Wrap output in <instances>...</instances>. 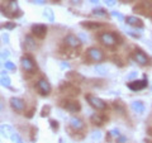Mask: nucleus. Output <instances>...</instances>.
<instances>
[{
    "mask_svg": "<svg viewBox=\"0 0 152 143\" xmlns=\"http://www.w3.org/2000/svg\"><path fill=\"white\" fill-rule=\"evenodd\" d=\"M126 23L127 24H129L132 27H136V28H143V22L141 20L140 18L137 17H127L126 18Z\"/></svg>",
    "mask_w": 152,
    "mask_h": 143,
    "instance_id": "f3484780",
    "label": "nucleus"
},
{
    "mask_svg": "<svg viewBox=\"0 0 152 143\" xmlns=\"http://www.w3.org/2000/svg\"><path fill=\"white\" fill-rule=\"evenodd\" d=\"M98 39L108 48H113V47L122 43V38L113 32H102L100 34H98Z\"/></svg>",
    "mask_w": 152,
    "mask_h": 143,
    "instance_id": "f03ea898",
    "label": "nucleus"
},
{
    "mask_svg": "<svg viewBox=\"0 0 152 143\" xmlns=\"http://www.w3.org/2000/svg\"><path fill=\"white\" fill-rule=\"evenodd\" d=\"M81 26L85 27V28H88V29H94V28H99V27H102L100 23H95V22H86V23H81Z\"/></svg>",
    "mask_w": 152,
    "mask_h": 143,
    "instance_id": "6ab92c4d",
    "label": "nucleus"
},
{
    "mask_svg": "<svg viewBox=\"0 0 152 143\" xmlns=\"http://www.w3.org/2000/svg\"><path fill=\"white\" fill-rule=\"evenodd\" d=\"M132 108H133V110L140 113V114H142L145 112V104L142 101H133L132 103Z\"/></svg>",
    "mask_w": 152,
    "mask_h": 143,
    "instance_id": "a211bd4d",
    "label": "nucleus"
},
{
    "mask_svg": "<svg viewBox=\"0 0 152 143\" xmlns=\"http://www.w3.org/2000/svg\"><path fill=\"white\" fill-rule=\"evenodd\" d=\"M60 107L65 109V110L67 112H71V113H77L80 112V109H81V105H80V103L77 100H75L72 98H65L60 101Z\"/></svg>",
    "mask_w": 152,
    "mask_h": 143,
    "instance_id": "39448f33",
    "label": "nucleus"
},
{
    "mask_svg": "<svg viewBox=\"0 0 152 143\" xmlns=\"http://www.w3.org/2000/svg\"><path fill=\"white\" fill-rule=\"evenodd\" d=\"M10 105H12V108L14 109V110L18 112V113H23L26 110V103L19 98H12L10 99Z\"/></svg>",
    "mask_w": 152,
    "mask_h": 143,
    "instance_id": "ddd939ff",
    "label": "nucleus"
},
{
    "mask_svg": "<svg viewBox=\"0 0 152 143\" xmlns=\"http://www.w3.org/2000/svg\"><path fill=\"white\" fill-rule=\"evenodd\" d=\"M84 122L81 120V119H79V118H72L71 119V122H70V129L74 133H81L84 131Z\"/></svg>",
    "mask_w": 152,
    "mask_h": 143,
    "instance_id": "f8f14e48",
    "label": "nucleus"
},
{
    "mask_svg": "<svg viewBox=\"0 0 152 143\" xmlns=\"http://www.w3.org/2000/svg\"><path fill=\"white\" fill-rule=\"evenodd\" d=\"M66 79H67L70 82L75 84V85H76V84L83 82V81L85 80L83 75H80L79 72H75V71H70V72L66 74Z\"/></svg>",
    "mask_w": 152,
    "mask_h": 143,
    "instance_id": "4468645a",
    "label": "nucleus"
},
{
    "mask_svg": "<svg viewBox=\"0 0 152 143\" xmlns=\"http://www.w3.org/2000/svg\"><path fill=\"white\" fill-rule=\"evenodd\" d=\"M85 100L90 104V107H93L94 109H96V110H99V112L105 110L107 109V103L104 101V100H102L100 98L94 96V95H91V94L85 95Z\"/></svg>",
    "mask_w": 152,
    "mask_h": 143,
    "instance_id": "6e6552de",
    "label": "nucleus"
},
{
    "mask_svg": "<svg viewBox=\"0 0 152 143\" xmlns=\"http://www.w3.org/2000/svg\"><path fill=\"white\" fill-rule=\"evenodd\" d=\"M20 65H22V69H23V71H24V74L28 76V77L37 74V71H38L37 63H36V61L33 60V57L31 55L23 56L22 60H20Z\"/></svg>",
    "mask_w": 152,
    "mask_h": 143,
    "instance_id": "7ed1b4c3",
    "label": "nucleus"
},
{
    "mask_svg": "<svg viewBox=\"0 0 152 143\" xmlns=\"http://www.w3.org/2000/svg\"><path fill=\"white\" fill-rule=\"evenodd\" d=\"M127 86L131 90H133V91H138V90H142L147 86V81L146 80H134V81H132V82H128Z\"/></svg>",
    "mask_w": 152,
    "mask_h": 143,
    "instance_id": "2eb2a0df",
    "label": "nucleus"
},
{
    "mask_svg": "<svg viewBox=\"0 0 152 143\" xmlns=\"http://www.w3.org/2000/svg\"><path fill=\"white\" fill-rule=\"evenodd\" d=\"M93 13L95 15H99V17H108V14L104 9H95V10H93Z\"/></svg>",
    "mask_w": 152,
    "mask_h": 143,
    "instance_id": "aec40b11",
    "label": "nucleus"
},
{
    "mask_svg": "<svg viewBox=\"0 0 152 143\" xmlns=\"http://www.w3.org/2000/svg\"><path fill=\"white\" fill-rule=\"evenodd\" d=\"M91 1H98V0H91Z\"/></svg>",
    "mask_w": 152,
    "mask_h": 143,
    "instance_id": "a878e982",
    "label": "nucleus"
},
{
    "mask_svg": "<svg viewBox=\"0 0 152 143\" xmlns=\"http://www.w3.org/2000/svg\"><path fill=\"white\" fill-rule=\"evenodd\" d=\"M80 47H81V41L75 34H67L58 47V53L65 58H75L80 55Z\"/></svg>",
    "mask_w": 152,
    "mask_h": 143,
    "instance_id": "f257e3e1",
    "label": "nucleus"
},
{
    "mask_svg": "<svg viewBox=\"0 0 152 143\" xmlns=\"http://www.w3.org/2000/svg\"><path fill=\"white\" fill-rule=\"evenodd\" d=\"M36 90L42 96H48L51 93V85L46 79H39L36 84Z\"/></svg>",
    "mask_w": 152,
    "mask_h": 143,
    "instance_id": "1a4fd4ad",
    "label": "nucleus"
},
{
    "mask_svg": "<svg viewBox=\"0 0 152 143\" xmlns=\"http://www.w3.org/2000/svg\"><path fill=\"white\" fill-rule=\"evenodd\" d=\"M121 134H119V131H117V129H114V131H112V132H109V134H108V139L109 141H112V138L113 137H115V139L118 137H119Z\"/></svg>",
    "mask_w": 152,
    "mask_h": 143,
    "instance_id": "412c9836",
    "label": "nucleus"
},
{
    "mask_svg": "<svg viewBox=\"0 0 152 143\" xmlns=\"http://www.w3.org/2000/svg\"><path fill=\"white\" fill-rule=\"evenodd\" d=\"M51 125H52L53 129H57V128H58V123H57L56 120H51Z\"/></svg>",
    "mask_w": 152,
    "mask_h": 143,
    "instance_id": "5701e85b",
    "label": "nucleus"
},
{
    "mask_svg": "<svg viewBox=\"0 0 152 143\" xmlns=\"http://www.w3.org/2000/svg\"><path fill=\"white\" fill-rule=\"evenodd\" d=\"M134 12L152 18V0H142L134 7Z\"/></svg>",
    "mask_w": 152,
    "mask_h": 143,
    "instance_id": "0eeeda50",
    "label": "nucleus"
},
{
    "mask_svg": "<svg viewBox=\"0 0 152 143\" xmlns=\"http://www.w3.org/2000/svg\"><path fill=\"white\" fill-rule=\"evenodd\" d=\"M48 112H50V107L47 105V107H45L43 109H42V117H47L50 114Z\"/></svg>",
    "mask_w": 152,
    "mask_h": 143,
    "instance_id": "4be33fe9",
    "label": "nucleus"
},
{
    "mask_svg": "<svg viewBox=\"0 0 152 143\" xmlns=\"http://www.w3.org/2000/svg\"><path fill=\"white\" fill-rule=\"evenodd\" d=\"M90 120H91V123L94 125H103L104 123H105V120H107V117L104 115L103 113H95V114L91 115Z\"/></svg>",
    "mask_w": 152,
    "mask_h": 143,
    "instance_id": "dca6fc26",
    "label": "nucleus"
},
{
    "mask_svg": "<svg viewBox=\"0 0 152 143\" xmlns=\"http://www.w3.org/2000/svg\"><path fill=\"white\" fill-rule=\"evenodd\" d=\"M132 57H133V60H134L137 63H140L141 66H146V65L150 63V57L140 48H136L133 51Z\"/></svg>",
    "mask_w": 152,
    "mask_h": 143,
    "instance_id": "9d476101",
    "label": "nucleus"
},
{
    "mask_svg": "<svg viewBox=\"0 0 152 143\" xmlns=\"http://www.w3.org/2000/svg\"><path fill=\"white\" fill-rule=\"evenodd\" d=\"M32 34L38 39H43L47 36V27L43 24H34L32 27Z\"/></svg>",
    "mask_w": 152,
    "mask_h": 143,
    "instance_id": "9b49d317",
    "label": "nucleus"
},
{
    "mask_svg": "<svg viewBox=\"0 0 152 143\" xmlns=\"http://www.w3.org/2000/svg\"><path fill=\"white\" fill-rule=\"evenodd\" d=\"M58 90H60L61 94L66 95V98H74V96H77L80 94V89L76 86L75 84L70 82V81L69 82H62L60 85Z\"/></svg>",
    "mask_w": 152,
    "mask_h": 143,
    "instance_id": "20e7f679",
    "label": "nucleus"
},
{
    "mask_svg": "<svg viewBox=\"0 0 152 143\" xmlns=\"http://www.w3.org/2000/svg\"><path fill=\"white\" fill-rule=\"evenodd\" d=\"M85 60L90 61V62H102L105 60V55L102 50L96 48V47H90L86 51V57Z\"/></svg>",
    "mask_w": 152,
    "mask_h": 143,
    "instance_id": "423d86ee",
    "label": "nucleus"
},
{
    "mask_svg": "<svg viewBox=\"0 0 152 143\" xmlns=\"http://www.w3.org/2000/svg\"><path fill=\"white\" fill-rule=\"evenodd\" d=\"M107 4L108 5H114V0H107Z\"/></svg>",
    "mask_w": 152,
    "mask_h": 143,
    "instance_id": "b1692460",
    "label": "nucleus"
},
{
    "mask_svg": "<svg viewBox=\"0 0 152 143\" xmlns=\"http://www.w3.org/2000/svg\"><path fill=\"white\" fill-rule=\"evenodd\" d=\"M151 134H152V133H151Z\"/></svg>",
    "mask_w": 152,
    "mask_h": 143,
    "instance_id": "cd10ccee",
    "label": "nucleus"
},
{
    "mask_svg": "<svg viewBox=\"0 0 152 143\" xmlns=\"http://www.w3.org/2000/svg\"><path fill=\"white\" fill-rule=\"evenodd\" d=\"M121 1H123V3H129V1H132V0H121Z\"/></svg>",
    "mask_w": 152,
    "mask_h": 143,
    "instance_id": "393cba45",
    "label": "nucleus"
},
{
    "mask_svg": "<svg viewBox=\"0 0 152 143\" xmlns=\"http://www.w3.org/2000/svg\"><path fill=\"white\" fill-rule=\"evenodd\" d=\"M151 89H152V86H151Z\"/></svg>",
    "mask_w": 152,
    "mask_h": 143,
    "instance_id": "bb28decb",
    "label": "nucleus"
}]
</instances>
